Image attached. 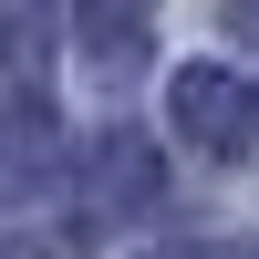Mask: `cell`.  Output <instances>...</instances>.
<instances>
[{
  "instance_id": "cell-1",
  "label": "cell",
  "mask_w": 259,
  "mask_h": 259,
  "mask_svg": "<svg viewBox=\"0 0 259 259\" xmlns=\"http://www.w3.org/2000/svg\"><path fill=\"white\" fill-rule=\"evenodd\" d=\"M166 114H177V135L197 156H249L259 145V83L228 73V62H187L177 94H166Z\"/></svg>"
},
{
  "instance_id": "cell-2",
  "label": "cell",
  "mask_w": 259,
  "mask_h": 259,
  "mask_svg": "<svg viewBox=\"0 0 259 259\" xmlns=\"http://www.w3.org/2000/svg\"><path fill=\"white\" fill-rule=\"evenodd\" d=\"M94 197H104V207H145V197H156V156H145L135 135H114V145L94 156Z\"/></svg>"
},
{
  "instance_id": "cell-3",
  "label": "cell",
  "mask_w": 259,
  "mask_h": 259,
  "mask_svg": "<svg viewBox=\"0 0 259 259\" xmlns=\"http://www.w3.org/2000/svg\"><path fill=\"white\" fill-rule=\"evenodd\" d=\"M83 41H94V62H124L145 41V0H83Z\"/></svg>"
},
{
  "instance_id": "cell-4",
  "label": "cell",
  "mask_w": 259,
  "mask_h": 259,
  "mask_svg": "<svg viewBox=\"0 0 259 259\" xmlns=\"http://www.w3.org/2000/svg\"><path fill=\"white\" fill-rule=\"evenodd\" d=\"M228 31H239V41H259V0H228Z\"/></svg>"
}]
</instances>
